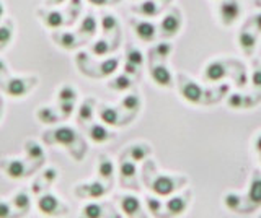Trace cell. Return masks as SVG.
I'll return each instance as SVG.
<instances>
[{
  "instance_id": "1f68e13d",
  "label": "cell",
  "mask_w": 261,
  "mask_h": 218,
  "mask_svg": "<svg viewBox=\"0 0 261 218\" xmlns=\"http://www.w3.org/2000/svg\"><path fill=\"white\" fill-rule=\"evenodd\" d=\"M173 52V44H171L170 41H159L157 44H155L152 49H150V59L157 57L160 60H165L170 57V54Z\"/></svg>"
},
{
  "instance_id": "6da1fadb",
  "label": "cell",
  "mask_w": 261,
  "mask_h": 218,
  "mask_svg": "<svg viewBox=\"0 0 261 218\" xmlns=\"http://www.w3.org/2000/svg\"><path fill=\"white\" fill-rule=\"evenodd\" d=\"M145 185L149 188L155 196L168 197L179 188L186 184L185 176H163V174H153V177H149L144 174Z\"/></svg>"
},
{
  "instance_id": "ee69618b",
  "label": "cell",
  "mask_w": 261,
  "mask_h": 218,
  "mask_svg": "<svg viewBox=\"0 0 261 218\" xmlns=\"http://www.w3.org/2000/svg\"><path fill=\"white\" fill-rule=\"evenodd\" d=\"M73 109H75V103L73 101H65V103H59V106H57V111L61 112V117L62 120L67 119L73 114Z\"/></svg>"
},
{
  "instance_id": "9c48e42d",
  "label": "cell",
  "mask_w": 261,
  "mask_h": 218,
  "mask_svg": "<svg viewBox=\"0 0 261 218\" xmlns=\"http://www.w3.org/2000/svg\"><path fill=\"white\" fill-rule=\"evenodd\" d=\"M130 26H133L134 35L137 39H141L142 43H152L157 39L159 35V28L157 25H153L149 20H139V18H130L129 20Z\"/></svg>"
},
{
  "instance_id": "5bb4252c",
  "label": "cell",
  "mask_w": 261,
  "mask_h": 218,
  "mask_svg": "<svg viewBox=\"0 0 261 218\" xmlns=\"http://www.w3.org/2000/svg\"><path fill=\"white\" fill-rule=\"evenodd\" d=\"M237 41H239V46H240V49L245 52V55H251L258 46V33L255 31V28L245 26L240 29Z\"/></svg>"
},
{
  "instance_id": "2e32d148",
  "label": "cell",
  "mask_w": 261,
  "mask_h": 218,
  "mask_svg": "<svg viewBox=\"0 0 261 218\" xmlns=\"http://www.w3.org/2000/svg\"><path fill=\"white\" fill-rule=\"evenodd\" d=\"M35 83L36 78H10V82L5 86V91L7 95L15 96V98H21V96L28 95Z\"/></svg>"
},
{
  "instance_id": "8992f818",
  "label": "cell",
  "mask_w": 261,
  "mask_h": 218,
  "mask_svg": "<svg viewBox=\"0 0 261 218\" xmlns=\"http://www.w3.org/2000/svg\"><path fill=\"white\" fill-rule=\"evenodd\" d=\"M38 210L46 216H59L67 213V205H64L57 196L53 194H41L38 197Z\"/></svg>"
},
{
  "instance_id": "836d02e7",
  "label": "cell",
  "mask_w": 261,
  "mask_h": 218,
  "mask_svg": "<svg viewBox=\"0 0 261 218\" xmlns=\"http://www.w3.org/2000/svg\"><path fill=\"white\" fill-rule=\"evenodd\" d=\"M126 62L133 64V66L141 69L144 66V62H145L142 51L137 49V47L133 46V44H127V47H126Z\"/></svg>"
},
{
  "instance_id": "f35d334b",
  "label": "cell",
  "mask_w": 261,
  "mask_h": 218,
  "mask_svg": "<svg viewBox=\"0 0 261 218\" xmlns=\"http://www.w3.org/2000/svg\"><path fill=\"white\" fill-rule=\"evenodd\" d=\"M100 26L103 28V33H113V31L118 29L119 23H118V18L114 17L113 13H101Z\"/></svg>"
},
{
  "instance_id": "52a82bcc",
  "label": "cell",
  "mask_w": 261,
  "mask_h": 218,
  "mask_svg": "<svg viewBox=\"0 0 261 218\" xmlns=\"http://www.w3.org/2000/svg\"><path fill=\"white\" fill-rule=\"evenodd\" d=\"M38 166L28 168L23 160H15V158H4L0 160V169L10 177V179H21V177L30 176Z\"/></svg>"
},
{
  "instance_id": "277c9868",
  "label": "cell",
  "mask_w": 261,
  "mask_h": 218,
  "mask_svg": "<svg viewBox=\"0 0 261 218\" xmlns=\"http://www.w3.org/2000/svg\"><path fill=\"white\" fill-rule=\"evenodd\" d=\"M217 13H219L220 25L228 28L240 20L243 9L239 0H220L217 7Z\"/></svg>"
},
{
  "instance_id": "d4e9b609",
  "label": "cell",
  "mask_w": 261,
  "mask_h": 218,
  "mask_svg": "<svg viewBox=\"0 0 261 218\" xmlns=\"http://www.w3.org/2000/svg\"><path fill=\"white\" fill-rule=\"evenodd\" d=\"M133 86H134V80L127 74H119L116 77H113L111 80H108V88L113 91H119V93L129 91Z\"/></svg>"
},
{
  "instance_id": "f1b7e54d",
  "label": "cell",
  "mask_w": 261,
  "mask_h": 218,
  "mask_svg": "<svg viewBox=\"0 0 261 218\" xmlns=\"http://www.w3.org/2000/svg\"><path fill=\"white\" fill-rule=\"evenodd\" d=\"M36 117H38L39 122L47 124V126L56 124V122H59V120H62L61 114L53 106H43V108H39L36 111Z\"/></svg>"
},
{
  "instance_id": "7bdbcfd3",
  "label": "cell",
  "mask_w": 261,
  "mask_h": 218,
  "mask_svg": "<svg viewBox=\"0 0 261 218\" xmlns=\"http://www.w3.org/2000/svg\"><path fill=\"white\" fill-rule=\"evenodd\" d=\"M13 38V28H12V21H7L5 25L0 26V46H7L12 41Z\"/></svg>"
},
{
  "instance_id": "ac0fdd59",
  "label": "cell",
  "mask_w": 261,
  "mask_h": 218,
  "mask_svg": "<svg viewBox=\"0 0 261 218\" xmlns=\"http://www.w3.org/2000/svg\"><path fill=\"white\" fill-rule=\"evenodd\" d=\"M87 135L93 143H106L116 137V134L111 132L105 124H90L87 129Z\"/></svg>"
},
{
  "instance_id": "83f0119b",
  "label": "cell",
  "mask_w": 261,
  "mask_h": 218,
  "mask_svg": "<svg viewBox=\"0 0 261 218\" xmlns=\"http://www.w3.org/2000/svg\"><path fill=\"white\" fill-rule=\"evenodd\" d=\"M119 106L122 111H127V112H130V114H136V112L142 106V100H141V96H139V93L133 91V93H127V95L122 96L121 101H119Z\"/></svg>"
},
{
  "instance_id": "db71d44e",
  "label": "cell",
  "mask_w": 261,
  "mask_h": 218,
  "mask_svg": "<svg viewBox=\"0 0 261 218\" xmlns=\"http://www.w3.org/2000/svg\"><path fill=\"white\" fill-rule=\"evenodd\" d=\"M160 2H162L163 5H165V4H170V2H171V0H160Z\"/></svg>"
},
{
  "instance_id": "60d3db41",
  "label": "cell",
  "mask_w": 261,
  "mask_h": 218,
  "mask_svg": "<svg viewBox=\"0 0 261 218\" xmlns=\"http://www.w3.org/2000/svg\"><path fill=\"white\" fill-rule=\"evenodd\" d=\"M118 67H119V57L106 59V60H103L100 64V75L101 77H110L118 70Z\"/></svg>"
},
{
  "instance_id": "ffe728a7",
  "label": "cell",
  "mask_w": 261,
  "mask_h": 218,
  "mask_svg": "<svg viewBox=\"0 0 261 218\" xmlns=\"http://www.w3.org/2000/svg\"><path fill=\"white\" fill-rule=\"evenodd\" d=\"M247 200L253 208H258L261 205V171L255 169L250 181V188L247 194Z\"/></svg>"
},
{
  "instance_id": "d6a6232c",
  "label": "cell",
  "mask_w": 261,
  "mask_h": 218,
  "mask_svg": "<svg viewBox=\"0 0 261 218\" xmlns=\"http://www.w3.org/2000/svg\"><path fill=\"white\" fill-rule=\"evenodd\" d=\"M53 39L57 46L62 47V49H73V47L77 46L75 33H67V31H64V33H59V35H53Z\"/></svg>"
},
{
  "instance_id": "f5cc1de1",
  "label": "cell",
  "mask_w": 261,
  "mask_h": 218,
  "mask_svg": "<svg viewBox=\"0 0 261 218\" xmlns=\"http://www.w3.org/2000/svg\"><path fill=\"white\" fill-rule=\"evenodd\" d=\"M4 15H5V5H4L2 2H0V18H2Z\"/></svg>"
},
{
  "instance_id": "4dcf8cb0",
  "label": "cell",
  "mask_w": 261,
  "mask_h": 218,
  "mask_svg": "<svg viewBox=\"0 0 261 218\" xmlns=\"http://www.w3.org/2000/svg\"><path fill=\"white\" fill-rule=\"evenodd\" d=\"M95 100L93 98H88L82 103V106L79 108V122L80 124H87V122H92L93 119V112H95Z\"/></svg>"
},
{
  "instance_id": "b9f144b4",
  "label": "cell",
  "mask_w": 261,
  "mask_h": 218,
  "mask_svg": "<svg viewBox=\"0 0 261 218\" xmlns=\"http://www.w3.org/2000/svg\"><path fill=\"white\" fill-rule=\"evenodd\" d=\"M57 177H59V171H57L56 168H46L43 173H41V176L38 177V182H43V188L47 189L49 185H51Z\"/></svg>"
},
{
  "instance_id": "8d00e7d4",
  "label": "cell",
  "mask_w": 261,
  "mask_h": 218,
  "mask_svg": "<svg viewBox=\"0 0 261 218\" xmlns=\"http://www.w3.org/2000/svg\"><path fill=\"white\" fill-rule=\"evenodd\" d=\"M224 205L232 210V212H242V207H243V197L240 194H235V192H228L225 194L224 197Z\"/></svg>"
},
{
  "instance_id": "9f6ffc18",
  "label": "cell",
  "mask_w": 261,
  "mask_h": 218,
  "mask_svg": "<svg viewBox=\"0 0 261 218\" xmlns=\"http://www.w3.org/2000/svg\"><path fill=\"white\" fill-rule=\"evenodd\" d=\"M0 114H2V111H0Z\"/></svg>"
},
{
  "instance_id": "c3c4849f",
  "label": "cell",
  "mask_w": 261,
  "mask_h": 218,
  "mask_svg": "<svg viewBox=\"0 0 261 218\" xmlns=\"http://www.w3.org/2000/svg\"><path fill=\"white\" fill-rule=\"evenodd\" d=\"M248 23H250V25H251L253 28H255L256 33H261V12L256 13V15H253L251 20H250Z\"/></svg>"
},
{
  "instance_id": "d6986e66",
  "label": "cell",
  "mask_w": 261,
  "mask_h": 218,
  "mask_svg": "<svg viewBox=\"0 0 261 218\" xmlns=\"http://www.w3.org/2000/svg\"><path fill=\"white\" fill-rule=\"evenodd\" d=\"M38 17L43 21V25L49 29H59L65 25V18H64V13L59 10H38Z\"/></svg>"
},
{
  "instance_id": "680465c9",
  "label": "cell",
  "mask_w": 261,
  "mask_h": 218,
  "mask_svg": "<svg viewBox=\"0 0 261 218\" xmlns=\"http://www.w3.org/2000/svg\"><path fill=\"white\" fill-rule=\"evenodd\" d=\"M259 157H261V155H259Z\"/></svg>"
},
{
  "instance_id": "bcb514c9",
  "label": "cell",
  "mask_w": 261,
  "mask_h": 218,
  "mask_svg": "<svg viewBox=\"0 0 261 218\" xmlns=\"http://www.w3.org/2000/svg\"><path fill=\"white\" fill-rule=\"evenodd\" d=\"M124 74H127L129 77H133V78H139V77H141V69L133 66V64L126 62L124 64Z\"/></svg>"
},
{
  "instance_id": "ba28073f",
  "label": "cell",
  "mask_w": 261,
  "mask_h": 218,
  "mask_svg": "<svg viewBox=\"0 0 261 218\" xmlns=\"http://www.w3.org/2000/svg\"><path fill=\"white\" fill-rule=\"evenodd\" d=\"M111 185L103 181H92V182H84L79 184L73 192L79 199H101L108 194Z\"/></svg>"
},
{
  "instance_id": "6f0895ef",
  "label": "cell",
  "mask_w": 261,
  "mask_h": 218,
  "mask_svg": "<svg viewBox=\"0 0 261 218\" xmlns=\"http://www.w3.org/2000/svg\"><path fill=\"white\" fill-rule=\"evenodd\" d=\"M259 218H261V216H259Z\"/></svg>"
},
{
  "instance_id": "3957f363",
  "label": "cell",
  "mask_w": 261,
  "mask_h": 218,
  "mask_svg": "<svg viewBox=\"0 0 261 218\" xmlns=\"http://www.w3.org/2000/svg\"><path fill=\"white\" fill-rule=\"evenodd\" d=\"M178 85H179V95H181L188 103H191V104L204 103L206 91H204V88L199 83H196L191 78H188L186 75L179 74L178 75Z\"/></svg>"
},
{
  "instance_id": "e0dca14e",
  "label": "cell",
  "mask_w": 261,
  "mask_h": 218,
  "mask_svg": "<svg viewBox=\"0 0 261 218\" xmlns=\"http://www.w3.org/2000/svg\"><path fill=\"white\" fill-rule=\"evenodd\" d=\"M98 117L101 119L103 124L111 126V127L126 124V120H122L119 109L110 106V104H98Z\"/></svg>"
},
{
  "instance_id": "681fc988",
  "label": "cell",
  "mask_w": 261,
  "mask_h": 218,
  "mask_svg": "<svg viewBox=\"0 0 261 218\" xmlns=\"http://www.w3.org/2000/svg\"><path fill=\"white\" fill-rule=\"evenodd\" d=\"M88 4H92V5H95V7H103V5H106V4H111L110 0H87Z\"/></svg>"
},
{
  "instance_id": "d590c367",
  "label": "cell",
  "mask_w": 261,
  "mask_h": 218,
  "mask_svg": "<svg viewBox=\"0 0 261 218\" xmlns=\"http://www.w3.org/2000/svg\"><path fill=\"white\" fill-rule=\"evenodd\" d=\"M227 104L228 108L232 109H242V108H250V100L247 98L245 95L235 91V93H230L227 98Z\"/></svg>"
},
{
  "instance_id": "603a6c76",
  "label": "cell",
  "mask_w": 261,
  "mask_h": 218,
  "mask_svg": "<svg viewBox=\"0 0 261 218\" xmlns=\"http://www.w3.org/2000/svg\"><path fill=\"white\" fill-rule=\"evenodd\" d=\"M150 153H152V148H150V145L149 143H133L130 147L122 153L124 157H127L129 160H133V161H144L145 158H149L150 157Z\"/></svg>"
},
{
  "instance_id": "7a4b0ae2",
  "label": "cell",
  "mask_w": 261,
  "mask_h": 218,
  "mask_svg": "<svg viewBox=\"0 0 261 218\" xmlns=\"http://www.w3.org/2000/svg\"><path fill=\"white\" fill-rule=\"evenodd\" d=\"M181 26H183V15H181V10L173 7V9H170L165 15H163V18L160 20V25H159V33H160V38L162 39H170L176 36L179 31H181Z\"/></svg>"
},
{
  "instance_id": "4fadbf2b",
  "label": "cell",
  "mask_w": 261,
  "mask_h": 218,
  "mask_svg": "<svg viewBox=\"0 0 261 218\" xmlns=\"http://www.w3.org/2000/svg\"><path fill=\"white\" fill-rule=\"evenodd\" d=\"M150 78L153 80L155 85H159L162 88H171L175 83L173 75H171L170 69L165 64H150Z\"/></svg>"
},
{
  "instance_id": "cb8c5ba5",
  "label": "cell",
  "mask_w": 261,
  "mask_h": 218,
  "mask_svg": "<svg viewBox=\"0 0 261 218\" xmlns=\"http://www.w3.org/2000/svg\"><path fill=\"white\" fill-rule=\"evenodd\" d=\"M98 177H100L101 181L108 182L111 185L113 182V176H114V163L111 161L110 157L106 155H101L100 158H98Z\"/></svg>"
},
{
  "instance_id": "11a10c76",
  "label": "cell",
  "mask_w": 261,
  "mask_h": 218,
  "mask_svg": "<svg viewBox=\"0 0 261 218\" xmlns=\"http://www.w3.org/2000/svg\"><path fill=\"white\" fill-rule=\"evenodd\" d=\"M258 2H259V0H258ZM258 2H255V4H258Z\"/></svg>"
},
{
  "instance_id": "4316f807",
  "label": "cell",
  "mask_w": 261,
  "mask_h": 218,
  "mask_svg": "<svg viewBox=\"0 0 261 218\" xmlns=\"http://www.w3.org/2000/svg\"><path fill=\"white\" fill-rule=\"evenodd\" d=\"M96 31H98V18L93 13H87L80 21L79 33L84 38H92L96 35Z\"/></svg>"
},
{
  "instance_id": "7402d4cb",
  "label": "cell",
  "mask_w": 261,
  "mask_h": 218,
  "mask_svg": "<svg viewBox=\"0 0 261 218\" xmlns=\"http://www.w3.org/2000/svg\"><path fill=\"white\" fill-rule=\"evenodd\" d=\"M121 210L124 212L129 218H137L142 216V208H141V200L136 196H122L119 199Z\"/></svg>"
},
{
  "instance_id": "e575fe53",
  "label": "cell",
  "mask_w": 261,
  "mask_h": 218,
  "mask_svg": "<svg viewBox=\"0 0 261 218\" xmlns=\"http://www.w3.org/2000/svg\"><path fill=\"white\" fill-rule=\"evenodd\" d=\"M111 44L106 41L105 38H100L96 39V41H93L92 44H90V52H92L93 55H96V57H105V55H108L111 52Z\"/></svg>"
},
{
  "instance_id": "816d5d0a",
  "label": "cell",
  "mask_w": 261,
  "mask_h": 218,
  "mask_svg": "<svg viewBox=\"0 0 261 218\" xmlns=\"http://www.w3.org/2000/svg\"><path fill=\"white\" fill-rule=\"evenodd\" d=\"M255 150L261 155V134L256 137V140H255Z\"/></svg>"
},
{
  "instance_id": "f907efd6",
  "label": "cell",
  "mask_w": 261,
  "mask_h": 218,
  "mask_svg": "<svg viewBox=\"0 0 261 218\" xmlns=\"http://www.w3.org/2000/svg\"><path fill=\"white\" fill-rule=\"evenodd\" d=\"M65 0H44V4L47 7H56V5H62Z\"/></svg>"
},
{
  "instance_id": "7c38bea8",
  "label": "cell",
  "mask_w": 261,
  "mask_h": 218,
  "mask_svg": "<svg viewBox=\"0 0 261 218\" xmlns=\"http://www.w3.org/2000/svg\"><path fill=\"white\" fill-rule=\"evenodd\" d=\"M79 218H121V216L114 212L111 205L95 204V202H92V204H87L82 208Z\"/></svg>"
},
{
  "instance_id": "f6af8a7d",
  "label": "cell",
  "mask_w": 261,
  "mask_h": 218,
  "mask_svg": "<svg viewBox=\"0 0 261 218\" xmlns=\"http://www.w3.org/2000/svg\"><path fill=\"white\" fill-rule=\"evenodd\" d=\"M251 85L255 88H261V64H255V69L251 72Z\"/></svg>"
},
{
  "instance_id": "74e56055",
  "label": "cell",
  "mask_w": 261,
  "mask_h": 218,
  "mask_svg": "<svg viewBox=\"0 0 261 218\" xmlns=\"http://www.w3.org/2000/svg\"><path fill=\"white\" fill-rule=\"evenodd\" d=\"M77 96H79L77 90L72 85H69V83L62 85L59 90H57V101H59V103H65V101H73V103H75Z\"/></svg>"
},
{
  "instance_id": "484cf974",
  "label": "cell",
  "mask_w": 261,
  "mask_h": 218,
  "mask_svg": "<svg viewBox=\"0 0 261 218\" xmlns=\"http://www.w3.org/2000/svg\"><path fill=\"white\" fill-rule=\"evenodd\" d=\"M24 155L30 161H36V163H43L44 161V150L41 147V143H38L36 140H27L24 142Z\"/></svg>"
},
{
  "instance_id": "ab89813d",
  "label": "cell",
  "mask_w": 261,
  "mask_h": 218,
  "mask_svg": "<svg viewBox=\"0 0 261 218\" xmlns=\"http://www.w3.org/2000/svg\"><path fill=\"white\" fill-rule=\"evenodd\" d=\"M145 204H147V210L153 215V216H157V218H163L162 215V210L165 208V204L157 199V197H152V196H147L145 197Z\"/></svg>"
},
{
  "instance_id": "30bf717a",
  "label": "cell",
  "mask_w": 261,
  "mask_h": 218,
  "mask_svg": "<svg viewBox=\"0 0 261 218\" xmlns=\"http://www.w3.org/2000/svg\"><path fill=\"white\" fill-rule=\"evenodd\" d=\"M227 75H228L227 64L224 60H219V59L207 62L206 67H204V70H202V78H204V82H207V83L220 82V80H224Z\"/></svg>"
},
{
  "instance_id": "5b68a950",
  "label": "cell",
  "mask_w": 261,
  "mask_h": 218,
  "mask_svg": "<svg viewBox=\"0 0 261 218\" xmlns=\"http://www.w3.org/2000/svg\"><path fill=\"white\" fill-rule=\"evenodd\" d=\"M79 140L80 139H79L77 131L70 126L56 127L54 131H49V134L46 137L47 143H57V145H61V147H65V148L73 147Z\"/></svg>"
},
{
  "instance_id": "7dc6e473",
  "label": "cell",
  "mask_w": 261,
  "mask_h": 218,
  "mask_svg": "<svg viewBox=\"0 0 261 218\" xmlns=\"http://www.w3.org/2000/svg\"><path fill=\"white\" fill-rule=\"evenodd\" d=\"M0 218H15L12 216V205L0 200Z\"/></svg>"
},
{
  "instance_id": "8fae6325",
  "label": "cell",
  "mask_w": 261,
  "mask_h": 218,
  "mask_svg": "<svg viewBox=\"0 0 261 218\" xmlns=\"http://www.w3.org/2000/svg\"><path fill=\"white\" fill-rule=\"evenodd\" d=\"M136 176H137V166L136 161L126 158L122 155L121 161H119V177L121 182L124 188H133V189H139V185L136 184Z\"/></svg>"
},
{
  "instance_id": "f546056e",
  "label": "cell",
  "mask_w": 261,
  "mask_h": 218,
  "mask_svg": "<svg viewBox=\"0 0 261 218\" xmlns=\"http://www.w3.org/2000/svg\"><path fill=\"white\" fill-rule=\"evenodd\" d=\"M10 205L16 210H20L21 213H27L31 208V197L27 191H20L16 192L15 196L10 199Z\"/></svg>"
},
{
  "instance_id": "44dd1931",
  "label": "cell",
  "mask_w": 261,
  "mask_h": 218,
  "mask_svg": "<svg viewBox=\"0 0 261 218\" xmlns=\"http://www.w3.org/2000/svg\"><path fill=\"white\" fill-rule=\"evenodd\" d=\"M130 10L134 13H137L139 17H144V18H153L157 17L162 10V5H159L157 0H142L141 4L133 5Z\"/></svg>"
},
{
  "instance_id": "9a60e30c",
  "label": "cell",
  "mask_w": 261,
  "mask_h": 218,
  "mask_svg": "<svg viewBox=\"0 0 261 218\" xmlns=\"http://www.w3.org/2000/svg\"><path fill=\"white\" fill-rule=\"evenodd\" d=\"M191 191H188L186 194H181V196H173L170 197L165 202V210H167V216H176V215H181L185 210L190 205V200H191Z\"/></svg>"
}]
</instances>
